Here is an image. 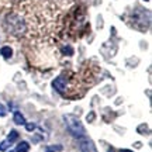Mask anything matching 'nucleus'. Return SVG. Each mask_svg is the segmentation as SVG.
I'll list each match as a JSON object with an SVG mask.
<instances>
[{
    "instance_id": "obj_17",
    "label": "nucleus",
    "mask_w": 152,
    "mask_h": 152,
    "mask_svg": "<svg viewBox=\"0 0 152 152\" xmlns=\"http://www.w3.org/2000/svg\"><path fill=\"white\" fill-rule=\"evenodd\" d=\"M10 152H16V151H10Z\"/></svg>"
},
{
    "instance_id": "obj_2",
    "label": "nucleus",
    "mask_w": 152,
    "mask_h": 152,
    "mask_svg": "<svg viewBox=\"0 0 152 152\" xmlns=\"http://www.w3.org/2000/svg\"><path fill=\"white\" fill-rule=\"evenodd\" d=\"M75 0H44L48 9H65L66 6L72 4Z\"/></svg>"
},
{
    "instance_id": "obj_15",
    "label": "nucleus",
    "mask_w": 152,
    "mask_h": 152,
    "mask_svg": "<svg viewBox=\"0 0 152 152\" xmlns=\"http://www.w3.org/2000/svg\"><path fill=\"white\" fill-rule=\"evenodd\" d=\"M93 118H94V113H90V114H87V121L89 123H92Z\"/></svg>"
},
{
    "instance_id": "obj_4",
    "label": "nucleus",
    "mask_w": 152,
    "mask_h": 152,
    "mask_svg": "<svg viewBox=\"0 0 152 152\" xmlns=\"http://www.w3.org/2000/svg\"><path fill=\"white\" fill-rule=\"evenodd\" d=\"M79 147H80L82 152H97L94 144H93L90 140H82L80 144H79Z\"/></svg>"
},
{
    "instance_id": "obj_16",
    "label": "nucleus",
    "mask_w": 152,
    "mask_h": 152,
    "mask_svg": "<svg viewBox=\"0 0 152 152\" xmlns=\"http://www.w3.org/2000/svg\"><path fill=\"white\" fill-rule=\"evenodd\" d=\"M121 152H132V151H130V149H123Z\"/></svg>"
},
{
    "instance_id": "obj_12",
    "label": "nucleus",
    "mask_w": 152,
    "mask_h": 152,
    "mask_svg": "<svg viewBox=\"0 0 152 152\" xmlns=\"http://www.w3.org/2000/svg\"><path fill=\"white\" fill-rule=\"evenodd\" d=\"M9 1H10V0H0V10H1V9H4L6 6L9 4Z\"/></svg>"
},
{
    "instance_id": "obj_6",
    "label": "nucleus",
    "mask_w": 152,
    "mask_h": 152,
    "mask_svg": "<svg viewBox=\"0 0 152 152\" xmlns=\"http://www.w3.org/2000/svg\"><path fill=\"white\" fill-rule=\"evenodd\" d=\"M28 149H30V145H28V142L23 141V142H20V144L17 145L16 152H28Z\"/></svg>"
},
{
    "instance_id": "obj_8",
    "label": "nucleus",
    "mask_w": 152,
    "mask_h": 152,
    "mask_svg": "<svg viewBox=\"0 0 152 152\" xmlns=\"http://www.w3.org/2000/svg\"><path fill=\"white\" fill-rule=\"evenodd\" d=\"M17 138H18V132L13 130V131H10V134H9V138H7V141H9V142L11 144V142L16 141Z\"/></svg>"
},
{
    "instance_id": "obj_3",
    "label": "nucleus",
    "mask_w": 152,
    "mask_h": 152,
    "mask_svg": "<svg viewBox=\"0 0 152 152\" xmlns=\"http://www.w3.org/2000/svg\"><path fill=\"white\" fill-rule=\"evenodd\" d=\"M54 87L58 90L59 93H66V90H68V80H66V77L64 75H61V76H58L56 79L54 80Z\"/></svg>"
},
{
    "instance_id": "obj_14",
    "label": "nucleus",
    "mask_w": 152,
    "mask_h": 152,
    "mask_svg": "<svg viewBox=\"0 0 152 152\" xmlns=\"http://www.w3.org/2000/svg\"><path fill=\"white\" fill-rule=\"evenodd\" d=\"M6 113H7V111H6L4 106H3V104H0V117H4Z\"/></svg>"
},
{
    "instance_id": "obj_10",
    "label": "nucleus",
    "mask_w": 152,
    "mask_h": 152,
    "mask_svg": "<svg viewBox=\"0 0 152 152\" xmlns=\"http://www.w3.org/2000/svg\"><path fill=\"white\" fill-rule=\"evenodd\" d=\"M64 54H66V55H69V56H71V55L73 54V49H72L71 47H65V48H64Z\"/></svg>"
},
{
    "instance_id": "obj_7",
    "label": "nucleus",
    "mask_w": 152,
    "mask_h": 152,
    "mask_svg": "<svg viewBox=\"0 0 152 152\" xmlns=\"http://www.w3.org/2000/svg\"><path fill=\"white\" fill-rule=\"evenodd\" d=\"M14 123H16L17 125L26 124V120H24V117H23L21 113H14Z\"/></svg>"
},
{
    "instance_id": "obj_1",
    "label": "nucleus",
    "mask_w": 152,
    "mask_h": 152,
    "mask_svg": "<svg viewBox=\"0 0 152 152\" xmlns=\"http://www.w3.org/2000/svg\"><path fill=\"white\" fill-rule=\"evenodd\" d=\"M64 118H65L68 130H69V132L72 135L76 137V138H82L85 135V128H83V125H82V123L79 120L75 118L73 115H65Z\"/></svg>"
},
{
    "instance_id": "obj_13",
    "label": "nucleus",
    "mask_w": 152,
    "mask_h": 152,
    "mask_svg": "<svg viewBox=\"0 0 152 152\" xmlns=\"http://www.w3.org/2000/svg\"><path fill=\"white\" fill-rule=\"evenodd\" d=\"M62 149V147L61 145H56V147H49L48 148V152H52V151H61Z\"/></svg>"
},
{
    "instance_id": "obj_11",
    "label": "nucleus",
    "mask_w": 152,
    "mask_h": 152,
    "mask_svg": "<svg viewBox=\"0 0 152 152\" xmlns=\"http://www.w3.org/2000/svg\"><path fill=\"white\" fill-rule=\"evenodd\" d=\"M26 128H27V131H34V130H35V124H33V123H28V124H26Z\"/></svg>"
},
{
    "instance_id": "obj_5",
    "label": "nucleus",
    "mask_w": 152,
    "mask_h": 152,
    "mask_svg": "<svg viewBox=\"0 0 152 152\" xmlns=\"http://www.w3.org/2000/svg\"><path fill=\"white\" fill-rule=\"evenodd\" d=\"M0 54H1V56H3V58L9 59L11 55H13V51H11L10 47H3V48L0 49Z\"/></svg>"
},
{
    "instance_id": "obj_9",
    "label": "nucleus",
    "mask_w": 152,
    "mask_h": 152,
    "mask_svg": "<svg viewBox=\"0 0 152 152\" xmlns=\"http://www.w3.org/2000/svg\"><path fill=\"white\" fill-rule=\"evenodd\" d=\"M9 145H10V142L9 141H3L1 144H0V151H6V149L9 148Z\"/></svg>"
},
{
    "instance_id": "obj_18",
    "label": "nucleus",
    "mask_w": 152,
    "mask_h": 152,
    "mask_svg": "<svg viewBox=\"0 0 152 152\" xmlns=\"http://www.w3.org/2000/svg\"><path fill=\"white\" fill-rule=\"evenodd\" d=\"M147 1H148V0H147Z\"/></svg>"
}]
</instances>
